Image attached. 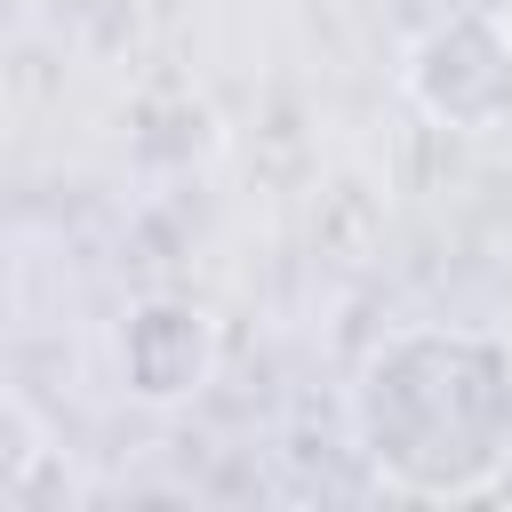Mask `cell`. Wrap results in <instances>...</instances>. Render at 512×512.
<instances>
[{
  "mask_svg": "<svg viewBox=\"0 0 512 512\" xmlns=\"http://www.w3.org/2000/svg\"><path fill=\"white\" fill-rule=\"evenodd\" d=\"M408 96L464 136L504 128L512 120V16L472 8L440 32H424L408 48Z\"/></svg>",
  "mask_w": 512,
  "mask_h": 512,
  "instance_id": "cell-2",
  "label": "cell"
},
{
  "mask_svg": "<svg viewBox=\"0 0 512 512\" xmlns=\"http://www.w3.org/2000/svg\"><path fill=\"white\" fill-rule=\"evenodd\" d=\"M352 440L392 496H480L512 472V336L424 320L352 376Z\"/></svg>",
  "mask_w": 512,
  "mask_h": 512,
  "instance_id": "cell-1",
  "label": "cell"
}]
</instances>
